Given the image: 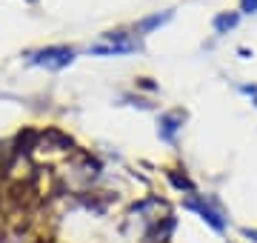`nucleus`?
<instances>
[{"label":"nucleus","instance_id":"f257e3e1","mask_svg":"<svg viewBox=\"0 0 257 243\" xmlns=\"http://www.w3.org/2000/svg\"><path fill=\"white\" fill-rule=\"evenodd\" d=\"M74 60V49L72 46H46V49H37L29 55V63L32 66H46L52 72L57 69H66V66Z\"/></svg>","mask_w":257,"mask_h":243},{"label":"nucleus","instance_id":"f03ea898","mask_svg":"<svg viewBox=\"0 0 257 243\" xmlns=\"http://www.w3.org/2000/svg\"><path fill=\"white\" fill-rule=\"evenodd\" d=\"M183 209H189V212H197V215H200L203 220H206V223L214 229V232H223V229H226V220H223V215H220V212H217V209H214V206H211L203 195H189V197L183 200Z\"/></svg>","mask_w":257,"mask_h":243},{"label":"nucleus","instance_id":"7ed1b4c3","mask_svg":"<svg viewBox=\"0 0 257 243\" xmlns=\"http://www.w3.org/2000/svg\"><path fill=\"white\" fill-rule=\"evenodd\" d=\"M140 40H114V43H97L89 46V55L97 57H109V55H128V52H140Z\"/></svg>","mask_w":257,"mask_h":243},{"label":"nucleus","instance_id":"20e7f679","mask_svg":"<svg viewBox=\"0 0 257 243\" xmlns=\"http://www.w3.org/2000/svg\"><path fill=\"white\" fill-rule=\"evenodd\" d=\"M43 141V132H37L32 129V126H26V129H20L18 132V138H15V143H12V152L15 155H32V152L37 149V143Z\"/></svg>","mask_w":257,"mask_h":243},{"label":"nucleus","instance_id":"39448f33","mask_svg":"<svg viewBox=\"0 0 257 243\" xmlns=\"http://www.w3.org/2000/svg\"><path fill=\"white\" fill-rule=\"evenodd\" d=\"M183 120H186V112H180V109L166 112L163 117H160V138L172 143V141H175V135H177V129L183 126Z\"/></svg>","mask_w":257,"mask_h":243},{"label":"nucleus","instance_id":"423d86ee","mask_svg":"<svg viewBox=\"0 0 257 243\" xmlns=\"http://www.w3.org/2000/svg\"><path fill=\"white\" fill-rule=\"evenodd\" d=\"M43 141H49L55 149H63V152H72L74 149V141L66 135V132H60V129H55V126H49L46 132H43Z\"/></svg>","mask_w":257,"mask_h":243},{"label":"nucleus","instance_id":"0eeeda50","mask_svg":"<svg viewBox=\"0 0 257 243\" xmlns=\"http://www.w3.org/2000/svg\"><path fill=\"white\" fill-rule=\"evenodd\" d=\"M237 23H240V12H223V15L214 18V32H217V35H226V32L234 29Z\"/></svg>","mask_w":257,"mask_h":243},{"label":"nucleus","instance_id":"6e6552de","mask_svg":"<svg viewBox=\"0 0 257 243\" xmlns=\"http://www.w3.org/2000/svg\"><path fill=\"white\" fill-rule=\"evenodd\" d=\"M172 20V12H163V15H152V18H146V20H140L138 23V32H152V29H157V26H163V23H169Z\"/></svg>","mask_w":257,"mask_h":243},{"label":"nucleus","instance_id":"1a4fd4ad","mask_svg":"<svg viewBox=\"0 0 257 243\" xmlns=\"http://www.w3.org/2000/svg\"><path fill=\"white\" fill-rule=\"evenodd\" d=\"M166 178L172 180V186L175 189H180V192H194V183L189 178H186V175H180V172H177V169H169V172H166Z\"/></svg>","mask_w":257,"mask_h":243},{"label":"nucleus","instance_id":"9d476101","mask_svg":"<svg viewBox=\"0 0 257 243\" xmlns=\"http://www.w3.org/2000/svg\"><path fill=\"white\" fill-rule=\"evenodd\" d=\"M240 12H243V15H254L257 12V0H240Z\"/></svg>","mask_w":257,"mask_h":243},{"label":"nucleus","instance_id":"9b49d317","mask_svg":"<svg viewBox=\"0 0 257 243\" xmlns=\"http://www.w3.org/2000/svg\"><path fill=\"white\" fill-rule=\"evenodd\" d=\"M140 86H143V89H155V83H152L149 77H140Z\"/></svg>","mask_w":257,"mask_h":243},{"label":"nucleus","instance_id":"f8f14e48","mask_svg":"<svg viewBox=\"0 0 257 243\" xmlns=\"http://www.w3.org/2000/svg\"><path fill=\"white\" fill-rule=\"evenodd\" d=\"M37 243H52V240H37Z\"/></svg>","mask_w":257,"mask_h":243}]
</instances>
